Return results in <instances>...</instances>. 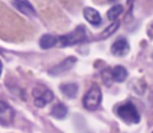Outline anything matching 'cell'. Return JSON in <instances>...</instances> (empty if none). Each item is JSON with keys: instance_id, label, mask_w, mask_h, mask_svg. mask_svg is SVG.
Masks as SVG:
<instances>
[{"instance_id": "1", "label": "cell", "mask_w": 153, "mask_h": 133, "mask_svg": "<svg viewBox=\"0 0 153 133\" xmlns=\"http://www.w3.org/2000/svg\"><path fill=\"white\" fill-rule=\"evenodd\" d=\"M119 117L127 124H137L141 120L137 107L131 102H126L120 105L117 109Z\"/></svg>"}, {"instance_id": "2", "label": "cell", "mask_w": 153, "mask_h": 133, "mask_svg": "<svg viewBox=\"0 0 153 133\" xmlns=\"http://www.w3.org/2000/svg\"><path fill=\"white\" fill-rule=\"evenodd\" d=\"M59 42L62 46H72L79 43H83L87 41V33H85V27L79 26L72 33L65 34V35L59 36Z\"/></svg>"}, {"instance_id": "3", "label": "cell", "mask_w": 153, "mask_h": 133, "mask_svg": "<svg viewBox=\"0 0 153 133\" xmlns=\"http://www.w3.org/2000/svg\"><path fill=\"white\" fill-rule=\"evenodd\" d=\"M101 100H102V93L100 87L97 84H94L83 97L82 103L85 108H87L88 110H95L101 104Z\"/></svg>"}, {"instance_id": "4", "label": "cell", "mask_w": 153, "mask_h": 133, "mask_svg": "<svg viewBox=\"0 0 153 133\" xmlns=\"http://www.w3.org/2000/svg\"><path fill=\"white\" fill-rule=\"evenodd\" d=\"M32 96L34 98V105L40 108L44 107L53 100V93L44 85L36 86L32 92Z\"/></svg>"}, {"instance_id": "5", "label": "cell", "mask_w": 153, "mask_h": 133, "mask_svg": "<svg viewBox=\"0 0 153 133\" xmlns=\"http://www.w3.org/2000/svg\"><path fill=\"white\" fill-rule=\"evenodd\" d=\"M15 111L4 101H0V125L8 126L14 122Z\"/></svg>"}, {"instance_id": "6", "label": "cell", "mask_w": 153, "mask_h": 133, "mask_svg": "<svg viewBox=\"0 0 153 133\" xmlns=\"http://www.w3.org/2000/svg\"><path fill=\"white\" fill-rule=\"evenodd\" d=\"M77 61L76 57L74 56H70L68 58H66L65 61H62V63H59V65H56L55 66H53L52 69L48 71V73L52 76H57L59 74H62L64 72L69 71L73 66L75 65V63Z\"/></svg>"}, {"instance_id": "7", "label": "cell", "mask_w": 153, "mask_h": 133, "mask_svg": "<svg viewBox=\"0 0 153 133\" xmlns=\"http://www.w3.org/2000/svg\"><path fill=\"white\" fill-rule=\"evenodd\" d=\"M129 49H130V47H129L127 40H125L124 38H118L114 43L111 50V53L114 55H116V56H124V55H126L129 52Z\"/></svg>"}, {"instance_id": "8", "label": "cell", "mask_w": 153, "mask_h": 133, "mask_svg": "<svg viewBox=\"0 0 153 133\" xmlns=\"http://www.w3.org/2000/svg\"><path fill=\"white\" fill-rule=\"evenodd\" d=\"M83 17L90 24L94 25V26H98L102 22V19H101V16L98 13V10L89 7V6L83 8Z\"/></svg>"}, {"instance_id": "9", "label": "cell", "mask_w": 153, "mask_h": 133, "mask_svg": "<svg viewBox=\"0 0 153 133\" xmlns=\"http://www.w3.org/2000/svg\"><path fill=\"white\" fill-rule=\"evenodd\" d=\"M15 6L18 8L20 12H22L23 14L27 15V16H34L36 12L34 8L32 7V5L29 3L28 0H13Z\"/></svg>"}, {"instance_id": "10", "label": "cell", "mask_w": 153, "mask_h": 133, "mask_svg": "<svg viewBox=\"0 0 153 133\" xmlns=\"http://www.w3.org/2000/svg\"><path fill=\"white\" fill-rule=\"evenodd\" d=\"M59 42V38L52 34H44L40 38V46L42 49H49L54 47Z\"/></svg>"}, {"instance_id": "11", "label": "cell", "mask_w": 153, "mask_h": 133, "mask_svg": "<svg viewBox=\"0 0 153 133\" xmlns=\"http://www.w3.org/2000/svg\"><path fill=\"white\" fill-rule=\"evenodd\" d=\"M127 70L122 66H116L115 68L111 70V76H113V80L117 81V82H123L125 79L127 78Z\"/></svg>"}, {"instance_id": "12", "label": "cell", "mask_w": 153, "mask_h": 133, "mask_svg": "<svg viewBox=\"0 0 153 133\" xmlns=\"http://www.w3.org/2000/svg\"><path fill=\"white\" fill-rule=\"evenodd\" d=\"M61 91L67 97L75 98L78 92V85L76 83H65L61 85Z\"/></svg>"}, {"instance_id": "13", "label": "cell", "mask_w": 153, "mask_h": 133, "mask_svg": "<svg viewBox=\"0 0 153 133\" xmlns=\"http://www.w3.org/2000/svg\"><path fill=\"white\" fill-rule=\"evenodd\" d=\"M67 113H68V108L66 107V105H64L62 103H57L56 105H54L51 110V115L54 117L57 120H62L66 117Z\"/></svg>"}, {"instance_id": "14", "label": "cell", "mask_w": 153, "mask_h": 133, "mask_svg": "<svg viewBox=\"0 0 153 133\" xmlns=\"http://www.w3.org/2000/svg\"><path fill=\"white\" fill-rule=\"evenodd\" d=\"M123 13V6L120 5V4H117V5H114L113 7H111L108 10H107V18L111 21H116V19L120 16Z\"/></svg>"}, {"instance_id": "15", "label": "cell", "mask_w": 153, "mask_h": 133, "mask_svg": "<svg viewBox=\"0 0 153 133\" xmlns=\"http://www.w3.org/2000/svg\"><path fill=\"white\" fill-rule=\"evenodd\" d=\"M119 27H120V22L119 21H115L113 24H111L109 26H107L106 28H105V30L102 33L101 38H108V36H111L115 31H117V29L119 28Z\"/></svg>"}, {"instance_id": "16", "label": "cell", "mask_w": 153, "mask_h": 133, "mask_svg": "<svg viewBox=\"0 0 153 133\" xmlns=\"http://www.w3.org/2000/svg\"><path fill=\"white\" fill-rule=\"evenodd\" d=\"M1 73H2V63L0 61V75H1Z\"/></svg>"}, {"instance_id": "17", "label": "cell", "mask_w": 153, "mask_h": 133, "mask_svg": "<svg viewBox=\"0 0 153 133\" xmlns=\"http://www.w3.org/2000/svg\"><path fill=\"white\" fill-rule=\"evenodd\" d=\"M130 1H132V0H127V2H130Z\"/></svg>"}, {"instance_id": "18", "label": "cell", "mask_w": 153, "mask_h": 133, "mask_svg": "<svg viewBox=\"0 0 153 133\" xmlns=\"http://www.w3.org/2000/svg\"><path fill=\"white\" fill-rule=\"evenodd\" d=\"M152 133H153V132H152Z\"/></svg>"}]
</instances>
